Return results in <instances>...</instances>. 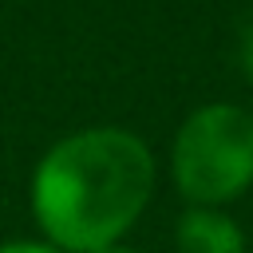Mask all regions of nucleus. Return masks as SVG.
I'll list each match as a JSON object with an SVG mask.
<instances>
[{
  "label": "nucleus",
  "mask_w": 253,
  "mask_h": 253,
  "mask_svg": "<svg viewBox=\"0 0 253 253\" xmlns=\"http://www.w3.org/2000/svg\"><path fill=\"white\" fill-rule=\"evenodd\" d=\"M158 182L154 150L126 126H83L55 138L28 186L32 221L63 253L119 245L150 206Z\"/></svg>",
  "instance_id": "f257e3e1"
},
{
  "label": "nucleus",
  "mask_w": 253,
  "mask_h": 253,
  "mask_svg": "<svg viewBox=\"0 0 253 253\" xmlns=\"http://www.w3.org/2000/svg\"><path fill=\"white\" fill-rule=\"evenodd\" d=\"M0 253H63V249H55L51 241H32V237H16V241H4L0 245Z\"/></svg>",
  "instance_id": "39448f33"
},
{
  "label": "nucleus",
  "mask_w": 253,
  "mask_h": 253,
  "mask_svg": "<svg viewBox=\"0 0 253 253\" xmlns=\"http://www.w3.org/2000/svg\"><path fill=\"white\" fill-rule=\"evenodd\" d=\"M95 253H142V249H134V245L119 241V245H107V249H95Z\"/></svg>",
  "instance_id": "423d86ee"
},
{
  "label": "nucleus",
  "mask_w": 253,
  "mask_h": 253,
  "mask_svg": "<svg viewBox=\"0 0 253 253\" xmlns=\"http://www.w3.org/2000/svg\"><path fill=\"white\" fill-rule=\"evenodd\" d=\"M174 253H245V229L217 206H190L174 225Z\"/></svg>",
  "instance_id": "7ed1b4c3"
},
{
  "label": "nucleus",
  "mask_w": 253,
  "mask_h": 253,
  "mask_svg": "<svg viewBox=\"0 0 253 253\" xmlns=\"http://www.w3.org/2000/svg\"><path fill=\"white\" fill-rule=\"evenodd\" d=\"M170 178L190 206H229L253 186V111L237 103L194 107L170 142Z\"/></svg>",
  "instance_id": "f03ea898"
},
{
  "label": "nucleus",
  "mask_w": 253,
  "mask_h": 253,
  "mask_svg": "<svg viewBox=\"0 0 253 253\" xmlns=\"http://www.w3.org/2000/svg\"><path fill=\"white\" fill-rule=\"evenodd\" d=\"M237 67L253 83V16L241 24V36H237Z\"/></svg>",
  "instance_id": "20e7f679"
}]
</instances>
